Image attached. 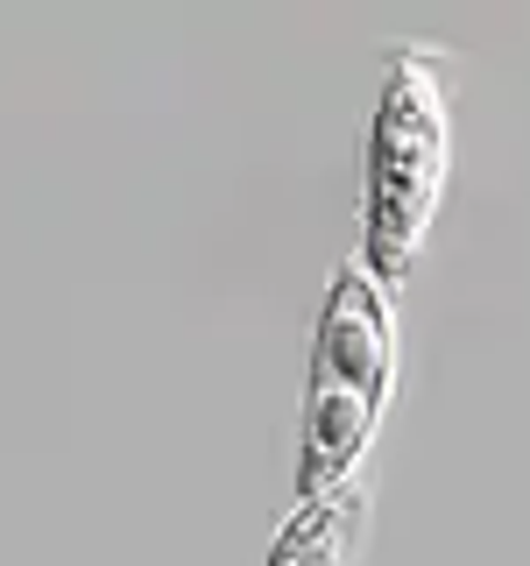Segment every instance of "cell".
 Returning <instances> with one entry per match:
<instances>
[{"mask_svg": "<svg viewBox=\"0 0 530 566\" xmlns=\"http://www.w3.org/2000/svg\"><path fill=\"white\" fill-rule=\"evenodd\" d=\"M396 382V305L361 262H340L318 305L311 376H305V432H297V503L353 482L375 418Z\"/></svg>", "mask_w": 530, "mask_h": 566, "instance_id": "cell-2", "label": "cell"}, {"mask_svg": "<svg viewBox=\"0 0 530 566\" xmlns=\"http://www.w3.org/2000/svg\"><path fill=\"white\" fill-rule=\"evenodd\" d=\"M453 156V57L411 43L382 78L375 120H368V212H361V270L396 291L417 270L432 234L438 191Z\"/></svg>", "mask_w": 530, "mask_h": 566, "instance_id": "cell-1", "label": "cell"}, {"mask_svg": "<svg viewBox=\"0 0 530 566\" xmlns=\"http://www.w3.org/2000/svg\"><path fill=\"white\" fill-rule=\"evenodd\" d=\"M361 531H368V489L340 482L297 503V517L276 531L262 566H353L361 559Z\"/></svg>", "mask_w": 530, "mask_h": 566, "instance_id": "cell-3", "label": "cell"}]
</instances>
